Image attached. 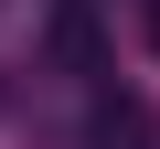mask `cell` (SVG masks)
<instances>
[{
	"label": "cell",
	"mask_w": 160,
	"mask_h": 149,
	"mask_svg": "<svg viewBox=\"0 0 160 149\" xmlns=\"http://www.w3.org/2000/svg\"><path fill=\"white\" fill-rule=\"evenodd\" d=\"M86 138H96V149H149V107H139V96H96Z\"/></svg>",
	"instance_id": "1"
},
{
	"label": "cell",
	"mask_w": 160,
	"mask_h": 149,
	"mask_svg": "<svg viewBox=\"0 0 160 149\" xmlns=\"http://www.w3.org/2000/svg\"><path fill=\"white\" fill-rule=\"evenodd\" d=\"M139 43H149V53H160V0H139Z\"/></svg>",
	"instance_id": "2"
}]
</instances>
